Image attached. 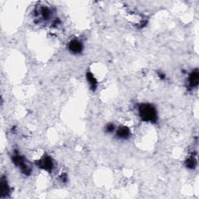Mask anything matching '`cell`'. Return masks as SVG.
Instances as JSON below:
<instances>
[{
  "mask_svg": "<svg viewBox=\"0 0 199 199\" xmlns=\"http://www.w3.org/2000/svg\"><path fill=\"white\" fill-rule=\"evenodd\" d=\"M139 114L141 117L147 122L155 121L156 118V111L155 108L149 104H144L141 106L139 109Z\"/></svg>",
  "mask_w": 199,
  "mask_h": 199,
  "instance_id": "1",
  "label": "cell"
},
{
  "mask_svg": "<svg viewBox=\"0 0 199 199\" xmlns=\"http://www.w3.org/2000/svg\"><path fill=\"white\" fill-rule=\"evenodd\" d=\"M69 49L72 52H75V53L79 52L82 49V44H81L80 42H79L78 41H73L70 42Z\"/></svg>",
  "mask_w": 199,
  "mask_h": 199,
  "instance_id": "2",
  "label": "cell"
},
{
  "mask_svg": "<svg viewBox=\"0 0 199 199\" xmlns=\"http://www.w3.org/2000/svg\"><path fill=\"white\" fill-rule=\"evenodd\" d=\"M198 71L196 70V71H194V72H193V73L191 74L190 78H189V81H190L191 85L193 86H195L198 85Z\"/></svg>",
  "mask_w": 199,
  "mask_h": 199,
  "instance_id": "3",
  "label": "cell"
},
{
  "mask_svg": "<svg viewBox=\"0 0 199 199\" xmlns=\"http://www.w3.org/2000/svg\"><path fill=\"white\" fill-rule=\"evenodd\" d=\"M128 133H129L128 129L127 128H124V127H122V128H121L117 131V134H118L120 137L122 138L128 136Z\"/></svg>",
  "mask_w": 199,
  "mask_h": 199,
  "instance_id": "4",
  "label": "cell"
},
{
  "mask_svg": "<svg viewBox=\"0 0 199 199\" xmlns=\"http://www.w3.org/2000/svg\"><path fill=\"white\" fill-rule=\"evenodd\" d=\"M42 164H43V167L44 169H51V167L52 166V160L48 158H46L44 160V162L42 163Z\"/></svg>",
  "mask_w": 199,
  "mask_h": 199,
  "instance_id": "5",
  "label": "cell"
},
{
  "mask_svg": "<svg viewBox=\"0 0 199 199\" xmlns=\"http://www.w3.org/2000/svg\"><path fill=\"white\" fill-rule=\"evenodd\" d=\"M194 164H195V162L193 159H189L187 162V166L190 167V168H193L194 167Z\"/></svg>",
  "mask_w": 199,
  "mask_h": 199,
  "instance_id": "6",
  "label": "cell"
}]
</instances>
